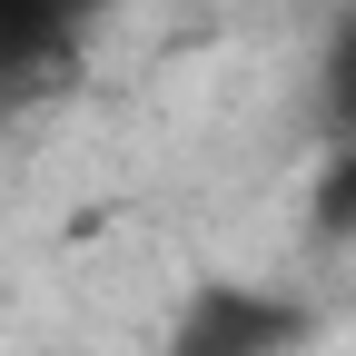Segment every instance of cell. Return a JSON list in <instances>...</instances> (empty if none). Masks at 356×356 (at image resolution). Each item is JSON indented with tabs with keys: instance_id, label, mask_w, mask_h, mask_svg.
Wrapping results in <instances>:
<instances>
[{
	"instance_id": "277c9868",
	"label": "cell",
	"mask_w": 356,
	"mask_h": 356,
	"mask_svg": "<svg viewBox=\"0 0 356 356\" xmlns=\"http://www.w3.org/2000/svg\"><path fill=\"white\" fill-rule=\"evenodd\" d=\"M327 89H337V129H356V30L337 40V79Z\"/></svg>"
},
{
	"instance_id": "7a4b0ae2",
	"label": "cell",
	"mask_w": 356,
	"mask_h": 356,
	"mask_svg": "<svg viewBox=\"0 0 356 356\" xmlns=\"http://www.w3.org/2000/svg\"><path fill=\"white\" fill-rule=\"evenodd\" d=\"M109 0H0V79H30L60 50H79V30Z\"/></svg>"
},
{
	"instance_id": "6da1fadb",
	"label": "cell",
	"mask_w": 356,
	"mask_h": 356,
	"mask_svg": "<svg viewBox=\"0 0 356 356\" xmlns=\"http://www.w3.org/2000/svg\"><path fill=\"white\" fill-rule=\"evenodd\" d=\"M307 337V307L287 297H267V287H198L188 307H178V327H168V356H287Z\"/></svg>"
},
{
	"instance_id": "3957f363",
	"label": "cell",
	"mask_w": 356,
	"mask_h": 356,
	"mask_svg": "<svg viewBox=\"0 0 356 356\" xmlns=\"http://www.w3.org/2000/svg\"><path fill=\"white\" fill-rule=\"evenodd\" d=\"M317 228L327 238H356V129H346V159L327 168V188H317Z\"/></svg>"
}]
</instances>
